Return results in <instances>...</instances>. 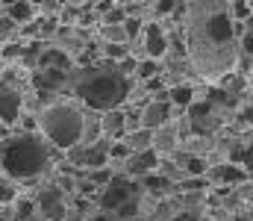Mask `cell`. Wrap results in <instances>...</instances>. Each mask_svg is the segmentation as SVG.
I'll use <instances>...</instances> for the list:
<instances>
[{"label": "cell", "instance_id": "cell-1", "mask_svg": "<svg viewBox=\"0 0 253 221\" xmlns=\"http://www.w3.org/2000/svg\"><path fill=\"white\" fill-rule=\"evenodd\" d=\"M77 94L91 109L112 112L129 94V83L118 71H85V77L77 80Z\"/></svg>", "mask_w": 253, "mask_h": 221}, {"label": "cell", "instance_id": "cell-2", "mask_svg": "<svg viewBox=\"0 0 253 221\" xmlns=\"http://www.w3.org/2000/svg\"><path fill=\"white\" fill-rule=\"evenodd\" d=\"M0 162L12 177H36L47 162V150L36 136H18L0 147Z\"/></svg>", "mask_w": 253, "mask_h": 221}, {"label": "cell", "instance_id": "cell-3", "mask_svg": "<svg viewBox=\"0 0 253 221\" xmlns=\"http://www.w3.org/2000/svg\"><path fill=\"white\" fill-rule=\"evenodd\" d=\"M42 130L53 145L71 150L83 139V115L71 106H50L42 112Z\"/></svg>", "mask_w": 253, "mask_h": 221}, {"label": "cell", "instance_id": "cell-4", "mask_svg": "<svg viewBox=\"0 0 253 221\" xmlns=\"http://www.w3.org/2000/svg\"><path fill=\"white\" fill-rule=\"evenodd\" d=\"M39 207H42V213H44L50 221H62V219H65L62 192H59L56 186H47V189H42V195H39Z\"/></svg>", "mask_w": 253, "mask_h": 221}, {"label": "cell", "instance_id": "cell-5", "mask_svg": "<svg viewBox=\"0 0 253 221\" xmlns=\"http://www.w3.org/2000/svg\"><path fill=\"white\" fill-rule=\"evenodd\" d=\"M126 195H129V183H126L124 177H112V180L106 183V192H103L100 204H103L106 210H118V207H124Z\"/></svg>", "mask_w": 253, "mask_h": 221}, {"label": "cell", "instance_id": "cell-6", "mask_svg": "<svg viewBox=\"0 0 253 221\" xmlns=\"http://www.w3.org/2000/svg\"><path fill=\"white\" fill-rule=\"evenodd\" d=\"M206 33H209L212 42L224 44V42L233 39V24H230V18H227L224 12H218V15H212V18L206 21Z\"/></svg>", "mask_w": 253, "mask_h": 221}, {"label": "cell", "instance_id": "cell-7", "mask_svg": "<svg viewBox=\"0 0 253 221\" xmlns=\"http://www.w3.org/2000/svg\"><path fill=\"white\" fill-rule=\"evenodd\" d=\"M18 112H21V97L12 91V88H3L0 86V121H15L18 118Z\"/></svg>", "mask_w": 253, "mask_h": 221}, {"label": "cell", "instance_id": "cell-8", "mask_svg": "<svg viewBox=\"0 0 253 221\" xmlns=\"http://www.w3.org/2000/svg\"><path fill=\"white\" fill-rule=\"evenodd\" d=\"M144 50H147L153 59H159V56L168 50V44H165V39H162V30H159L156 24H147V30H144Z\"/></svg>", "mask_w": 253, "mask_h": 221}, {"label": "cell", "instance_id": "cell-9", "mask_svg": "<svg viewBox=\"0 0 253 221\" xmlns=\"http://www.w3.org/2000/svg\"><path fill=\"white\" fill-rule=\"evenodd\" d=\"M141 118H144V127H159V124H165V121H168V103H165V100L150 103Z\"/></svg>", "mask_w": 253, "mask_h": 221}, {"label": "cell", "instance_id": "cell-10", "mask_svg": "<svg viewBox=\"0 0 253 221\" xmlns=\"http://www.w3.org/2000/svg\"><path fill=\"white\" fill-rule=\"evenodd\" d=\"M109 159V147L106 145H91L88 150H83V159L80 162H85V165H94V168H103V162Z\"/></svg>", "mask_w": 253, "mask_h": 221}, {"label": "cell", "instance_id": "cell-11", "mask_svg": "<svg viewBox=\"0 0 253 221\" xmlns=\"http://www.w3.org/2000/svg\"><path fill=\"white\" fill-rule=\"evenodd\" d=\"M150 168H156V153H153V150H141V153L132 156V162H129V171H132V174H147Z\"/></svg>", "mask_w": 253, "mask_h": 221}, {"label": "cell", "instance_id": "cell-12", "mask_svg": "<svg viewBox=\"0 0 253 221\" xmlns=\"http://www.w3.org/2000/svg\"><path fill=\"white\" fill-rule=\"evenodd\" d=\"M62 80H65L62 71H56V68H44V71L36 77V86H39V88H56V86H62Z\"/></svg>", "mask_w": 253, "mask_h": 221}, {"label": "cell", "instance_id": "cell-13", "mask_svg": "<svg viewBox=\"0 0 253 221\" xmlns=\"http://www.w3.org/2000/svg\"><path fill=\"white\" fill-rule=\"evenodd\" d=\"M42 65H44V68L65 71L71 62H68V56H65V53H59V50H44V53H42Z\"/></svg>", "mask_w": 253, "mask_h": 221}, {"label": "cell", "instance_id": "cell-14", "mask_svg": "<svg viewBox=\"0 0 253 221\" xmlns=\"http://www.w3.org/2000/svg\"><path fill=\"white\" fill-rule=\"evenodd\" d=\"M9 21H30L33 18V6L30 3H9Z\"/></svg>", "mask_w": 253, "mask_h": 221}, {"label": "cell", "instance_id": "cell-15", "mask_svg": "<svg viewBox=\"0 0 253 221\" xmlns=\"http://www.w3.org/2000/svg\"><path fill=\"white\" fill-rule=\"evenodd\" d=\"M242 177H245V171L236 168V165H221V168H215V180H227V183H233V180H242Z\"/></svg>", "mask_w": 253, "mask_h": 221}, {"label": "cell", "instance_id": "cell-16", "mask_svg": "<svg viewBox=\"0 0 253 221\" xmlns=\"http://www.w3.org/2000/svg\"><path fill=\"white\" fill-rule=\"evenodd\" d=\"M124 112H115V109H112V112H109V115H106V121H103V127H106V130H109V133H121V130H124Z\"/></svg>", "mask_w": 253, "mask_h": 221}, {"label": "cell", "instance_id": "cell-17", "mask_svg": "<svg viewBox=\"0 0 253 221\" xmlns=\"http://www.w3.org/2000/svg\"><path fill=\"white\" fill-rule=\"evenodd\" d=\"M191 97H194V91H191L189 86H180V88H174V91H171V100H174V103H180V106L191 103Z\"/></svg>", "mask_w": 253, "mask_h": 221}, {"label": "cell", "instance_id": "cell-18", "mask_svg": "<svg viewBox=\"0 0 253 221\" xmlns=\"http://www.w3.org/2000/svg\"><path fill=\"white\" fill-rule=\"evenodd\" d=\"M9 201H15V189L0 180V204H9Z\"/></svg>", "mask_w": 253, "mask_h": 221}, {"label": "cell", "instance_id": "cell-19", "mask_svg": "<svg viewBox=\"0 0 253 221\" xmlns=\"http://www.w3.org/2000/svg\"><path fill=\"white\" fill-rule=\"evenodd\" d=\"M135 71H138V77H153L156 74V62H141V65H135Z\"/></svg>", "mask_w": 253, "mask_h": 221}, {"label": "cell", "instance_id": "cell-20", "mask_svg": "<svg viewBox=\"0 0 253 221\" xmlns=\"http://www.w3.org/2000/svg\"><path fill=\"white\" fill-rule=\"evenodd\" d=\"M109 180H112V174H109L106 168H103V171H94V174H91V183H94V186H100V183H109Z\"/></svg>", "mask_w": 253, "mask_h": 221}, {"label": "cell", "instance_id": "cell-21", "mask_svg": "<svg viewBox=\"0 0 253 221\" xmlns=\"http://www.w3.org/2000/svg\"><path fill=\"white\" fill-rule=\"evenodd\" d=\"M129 142H132L135 147H144L147 142H150V133H147V130H141V133H135V136H132Z\"/></svg>", "mask_w": 253, "mask_h": 221}, {"label": "cell", "instance_id": "cell-22", "mask_svg": "<svg viewBox=\"0 0 253 221\" xmlns=\"http://www.w3.org/2000/svg\"><path fill=\"white\" fill-rule=\"evenodd\" d=\"M189 171H191V174H203V171H206V162L191 156V159H189Z\"/></svg>", "mask_w": 253, "mask_h": 221}, {"label": "cell", "instance_id": "cell-23", "mask_svg": "<svg viewBox=\"0 0 253 221\" xmlns=\"http://www.w3.org/2000/svg\"><path fill=\"white\" fill-rule=\"evenodd\" d=\"M106 21H109V24H118V21H124V9H109Z\"/></svg>", "mask_w": 253, "mask_h": 221}, {"label": "cell", "instance_id": "cell-24", "mask_svg": "<svg viewBox=\"0 0 253 221\" xmlns=\"http://www.w3.org/2000/svg\"><path fill=\"white\" fill-rule=\"evenodd\" d=\"M106 53H109V56H115V59H121L126 50H124V44H109V47H106Z\"/></svg>", "mask_w": 253, "mask_h": 221}, {"label": "cell", "instance_id": "cell-25", "mask_svg": "<svg viewBox=\"0 0 253 221\" xmlns=\"http://www.w3.org/2000/svg\"><path fill=\"white\" fill-rule=\"evenodd\" d=\"M233 12H236L239 18H248V15H251V6H248V3H236V6H233Z\"/></svg>", "mask_w": 253, "mask_h": 221}, {"label": "cell", "instance_id": "cell-26", "mask_svg": "<svg viewBox=\"0 0 253 221\" xmlns=\"http://www.w3.org/2000/svg\"><path fill=\"white\" fill-rule=\"evenodd\" d=\"M138 27H141V24H138L135 18H129V21H126V30H124V36H135V33H138Z\"/></svg>", "mask_w": 253, "mask_h": 221}, {"label": "cell", "instance_id": "cell-27", "mask_svg": "<svg viewBox=\"0 0 253 221\" xmlns=\"http://www.w3.org/2000/svg\"><path fill=\"white\" fill-rule=\"evenodd\" d=\"M156 9H159L162 15H168V12L174 9V3H171V0H159V6H156Z\"/></svg>", "mask_w": 253, "mask_h": 221}, {"label": "cell", "instance_id": "cell-28", "mask_svg": "<svg viewBox=\"0 0 253 221\" xmlns=\"http://www.w3.org/2000/svg\"><path fill=\"white\" fill-rule=\"evenodd\" d=\"M144 183H147L150 189H162V186H165V180H159V177H147Z\"/></svg>", "mask_w": 253, "mask_h": 221}, {"label": "cell", "instance_id": "cell-29", "mask_svg": "<svg viewBox=\"0 0 253 221\" xmlns=\"http://www.w3.org/2000/svg\"><path fill=\"white\" fill-rule=\"evenodd\" d=\"M109 153H112V156H124V153H126V145H115Z\"/></svg>", "mask_w": 253, "mask_h": 221}, {"label": "cell", "instance_id": "cell-30", "mask_svg": "<svg viewBox=\"0 0 253 221\" xmlns=\"http://www.w3.org/2000/svg\"><path fill=\"white\" fill-rule=\"evenodd\" d=\"M9 30H12V21H9V18H6V21H0V36H3V33H9Z\"/></svg>", "mask_w": 253, "mask_h": 221}, {"label": "cell", "instance_id": "cell-31", "mask_svg": "<svg viewBox=\"0 0 253 221\" xmlns=\"http://www.w3.org/2000/svg\"><path fill=\"white\" fill-rule=\"evenodd\" d=\"M97 221H109V219H106V216H100V219H97Z\"/></svg>", "mask_w": 253, "mask_h": 221}, {"label": "cell", "instance_id": "cell-32", "mask_svg": "<svg viewBox=\"0 0 253 221\" xmlns=\"http://www.w3.org/2000/svg\"><path fill=\"white\" fill-rule=\"evenodd\" d=\"M0 221H6V219H0Z\"/></svg>", "mask_w": 253, "mask_h": 221}]
</instances>
